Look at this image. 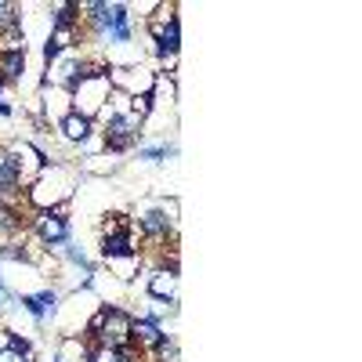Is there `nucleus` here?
<instances>
[{
  "instance_id": "obj_1",
  "label": "nucleus",
  "mask_w": 362,
  "mask_h": 362,
  "mask_svg": "<svg viewBox=\"0 0 362 362\" xmlns=\"http://www.w3.org/2000/svg\"><path fill=\"white\" fill-rule=\"evenodd\" d=\"M80 167L73 163V160H51L40 174H37V181L29 185L25 192H22V199H25V206L29 210H54V206H69V199H73V192L80 189Z\"/></svg>"
},
{
  "instance_id": "obj_2",
  "label": "nucleus",
  "mask_w": 362,
  "mask_h": 362,
  "mask_svg": "<svg viewBox=\"0 0 362 362\" xmlns=\"http://www.w3.org/2000/svg\"><path fill=\"white\" fill-rule=\"evenodd\" d=\"M98 305H102V300L95 297V290H90V286H76V290L66 293V300L58 305V312H54L51 322H58L62 337H76V334L83 337V326H87L90 312H95Z\"/></svg>"
},
{
  "instance_id": "obj_3",
  "label": "nucleus",
  "mask_w": 362,
  "mask_h": 362,
  "mask_svg": "<svg viewBox=\"0 0 362 362\" xmlns=\"http://www.w3.org/2000/svg\"><path fill=\"white\" fill-rule=\"evenodd\" d=\"M109 95H112L109 76L80 80V83L69 90V105H73V112H76V116H83V119H98V116L109 109Z\"/></svg>"
},
{
  "instance_id": "obj_4",
  "label": "nucleus",
  "mask_w": 362,
  "mask_h": 362,
  "mask_svg": "<svg viewBox=\"0 0 362 362\" xmlns=\"http://www.w3.org/2000/svg\"><path fill=\"white\" fill-rule=\"evenodd\" d=\"M29 232L37 235V243H40L44 250H51V247H58V243H69V235H73V228H69V210H66V206L33 210V214H29Z\"/></svg>"
},
{
  "instance_id": "obj_5",
  "label": "nucleus",
  "mask_w": 362,
  "mask_h": 362,
  "mask_svg": "<svg viewBox=\"0 0 362 362\" xmlns=\"http://www.w3.org/2000/svg\"><path fill=\"white\" fill-rule=\"evenodd\" d=\"M8 160H11V167H15V174H18V181H22V189H29L37 181V174L47 167V156L40 153V148L29 141V138H11L8 145Z\"/></svg>"
},
{
  "instance_id": "obj_6",
  "label": "nucleus",
  "mask_w": 362,
  "mask_h": 362,
  "mask_svg": "<svg viewBox=\"0 0 362 362\" xmlns=\"http://www.w3.org/2000/svg\"><path fill=\"white\" fill-rule=\"evenodd\" d=\"M131 319L134 315L124 305H105V319L98 326V334H90L83 341L102 344V348H124V344H131Z\"/></svg>"
},
{
  "instance_id": "obj_7",
  "label": "nucleus",
  "mask_w": 362,
  "mask_h": 362,
  "mask_svg": "<svg viewBox=\"0 0 362 362\" xmlns=\"http://www.w3.org/2000/svg\"><path fill=\"white\" fill-rule=\"evenodd\" d=\"M109 83H112V90H124L127 98H138V95H153L156 73H153V69H145V66L109 69Z\"/></svg>"
},
{
  "instance_id": "obj_8",
  "label": "nucleus",
  "mask_w": 362,
  "mask_h": 362,
  "mask_svg": "<svg viewBox=\"0 0 362 362\" xmlns=\"http://www.w3.org/2000/svg\"><path fill=\"white\" fill-rule=\"evenodd\" d=\"M58 305H62V293H58L54 286H44V290H37V293H18V308L33 319L37 326L51 322L54 312H58Z\"/></svg>"
},
{
  "instance_id": "obj_9",
  "label": "nucleus",
  "mask_w": 362,
  "mask_h": 362,
  "mask_svg": "<svg viewBox=\"0 0 362 362\" xmlns=\"http://www.w3.org/2000/svg\"><path fill=\"white\" fill-rule=\"evenodd\" d=\"M98 250H102V261L109 257H127V254H141V235L138 228H124V232H112V235H98Z\"/></svg>"
},
{
  "instance_id": "obj_10",
  "label": "nucleus",
  "mask_w": 362,
  "mask_h": 362,
  "mask_svg": "<svg viewBox=\"0 0 362 362\" xmlns=\"http://www.w3.org/2000/svg\"><path fill=\"white\" fill-rule=\"evenodd\" d=\"M141 276H145V293L153 300H177V272L141 268Z\"/></svg>"
},
{
  "instance_id": "obj_11",
  "label": "nucleus",
  "mask_w": 362,
  "mask_h": 362,
  "mask_svg": "<svg viewBox=\"0 0 362 362\" xmlns=\"http://www.w3.org/2000/svg\"><path fill=\"white\" fill-rule=\"evenodd\" d=\"M167 337V326L156 322V319H148V315H134L131 319V344L148 351V348H156L160 341Z\"/></svg>"
},
{
  "instance_id": "obj_12",
  "label": "nucleus",
  "mask_w": 362,
  "mask_h": 362,
  "mask_svg": "<svg viewBox=\"0 0 362 362\" xmlns=\"http://www.w3.org/2000/svg\"><path fill=\"white\" fill-rule=\"evenodd\" d=\"M90 134H95V119H83L76 112H69L62 124H58V138H62L66 145H73V148H80Z\"/></svg>"
},
{
  "instance_id": "obj_13",
  "label": "nucleus",
  "mask_w": 362,
  "mask_h": 362,
  "mask_svg": "<svg viewBox=\"0 0 362 362\" xmlns=\"http://www.w3.org/2000/svg\"><path fill=\"white\" fill-rule=\"evenodd\" d=\"M109 264V276L112 279H119V283H134L138 276H141V268H145V261H141V254H127V257H109L105 261Z\"/></svg>"
},
{
  "instance_id": "obj_14",
  "label": "nucleus",
  "mask_w": 362,
  "mask_h": 362,
  "mask_svg": "<svg viewBox=\"0 0 362 362\" xmlns=\"http://www.w3.org/2000/svg\"><path fill=\"white\" fill-rule=\"evenodd\" d=\"M80 174H90V177H105V174H116L119 170V160L112 153H98V156H80Z\"/></svg>"
},
{
  "instance_id": "obj_15",
  "label": "nucleus",
  "mask_w": 362,
  "mask_h": 362,
  "mask_svg": "<svg viewBox=\"0 0 362 362\" xmlns=\"http://www.w3.org/2000/svg\"><path fill=\"white\" fill-rule=\"evenodd\" d=\"M174 102H177V80L156 73V83H153V105H156V109H160V105H170V109H174Z\"/></svg>"
},
{
  "instance_id": "obj_16",
  "label": "nucleus",
  "mask_w": 362,
  "mask_h": 362,
  "mask_svg": "<svg viewBox=\"0 0 362 362\" xmlns=\"http://www.w3.org/2000/svg\"><path fill=\"white\" fill-rule=\"evenodd\" d=\"M22 76H25V54H0V80L11 87L22 83Z\"/></svg>"
},
{
  "instance_id": "obj_17",
  "label": "nucleus",
  "mask_w": 362,
  "mask_h": 362,
  "mask_svg": "<svg viewBox=\"0 0 362 362\" xmlns=\"http://www.w3.org/2000/svg\"><path fill=\"white\" fill-rule=\"evenodd\" d=\"M177 156V141H160V145H138V160L145 163H163Z\"/></svg>"
},
{
  "instance_id": "obj_18",
  "label": "nucleus",
  "mask_w": 362,
  "mask_h": 362,
  "mask_svg": "<svg viewBox=\"0 0 362 362\" xmlns=\"http://www.w3.org/2000/svg\"><path fill=\"white\" fill-rule=\"evenodd\" d=\"M156 112V105H153V95H138V98H131V116H138L141 124H148V116Z\"/></svg>"
},
{
  "instance_id": "obj_19",
  "label": "nucleus",
  "mask_w": 362,
  "mask_h": 362,
  "mask_svg": "<svg viewBox=\"0 0 362 362\" xmlns=\"http://www.w3.org/2000/svg\"><path fill=\"white\" fill-rule=\"evenodd\" d=\"M4 25H22V4H8L0 0V29Z\"/></svg>"
},
{
  "instance_id": "obj_20",
  "label": "nucleus",
  "mask_w": 362,
  "mask_h": 362,
  "mask_svg": "<svg viewBox=\"0 0 362 362\" xmlns=\"http://www.w3.org/2000/svg\"><path fill=\"white\" fill-rule=\"evenodd\" d=\"M0 116H8V119L15 116V105H11V98H8V95L0 98Z\"/></svg>"
},
{
  "instance_id": "obj_21",
  "label": "nucleus",
  "mask_w": 362,
  "mask_h": 362,
  "mask_svg": "<svg viewBox=\"0 0 362 362\" xmlns=\"http://www.w3.org/2000/svg\"><path fill=\"white\" fill-rule=\"evenodd\" d=\"M51 362H66V355H62V351H58V355H54V358H51Z\"/></svg>"
},
{
  "instance_id": "obj_22",
  "label": "nucleus",
  "mask_w": 362,
  "mask_h": 362,
  "mask_svg": "<svg viewBox=\"0 0 362 362\" xmlns=\"http://www.w3.org/2000/svg\"><path fill=\"white\" fill-rule=\"evenodd\" d=\"M4 87H8V83H4V80H0V98H4Z\"/></svg>"
}]
</instances>
